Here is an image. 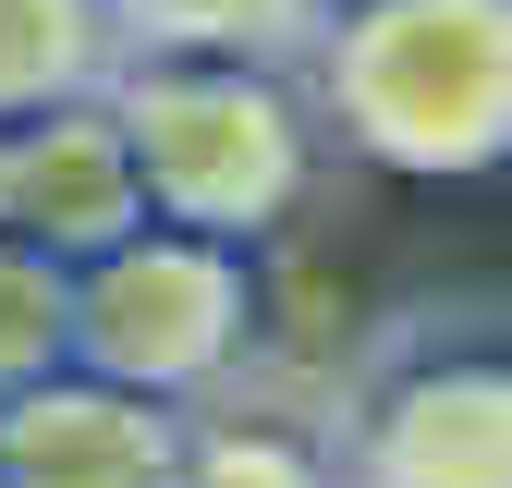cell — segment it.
<instances>
[{
    "instance_id": "6",
    "label": "cell",
    "mask_w": 512,
    "mask_h": 488,
    "mask_svg": "<svg viewBox=\"0 0 512 488\" xmlns=\"http://www.w3.org/2000/svg\"><path fill=\"white\" fill-rule=\"evenodd\" d=\"M171 452L183 415L122 379H86V366L0 403V488H171Z\"/></svg>"
},
{
    "instance_id": "3",
    "label": "cell",
    "mask_w": 512,
    "mask_h": 488,
    "mask_svg": "<svg viewBox=\"0 0 512 488\" xmlns=\"http://www.w3.org/2000/svg\"><path fill=\"white\" fill-rule=\"evenodd\" d=\"M244 354H256V244L135 220L122 244H98L74 269V366L86 379H122L171 415H196L232 391Z\"/></svg>"
},
{
    "instance_id": "10",
    "label": "cell",
    "mask_w": 512,
    "mask_h": 488,
    "mask_svg": "<svg viewBox=\"0 0 512 488\" xmlns=\"http://www.w3.org/2000/svg\"><path fill=\"white\" fill-rule=\"evenodd\" d=\"M74 366V269L0 232V403Z\"/></svg>"
},
{
    "instance_id": "2",
    "label": "cell",
    "mask_w": 512,
    "mask_h": 488,
    "mask_svg": "<svg viewBox=\"0 0 512 488\" xmlns=\"http://www.w3.org/2000/svg\"><path fill=\"white\" fill-rule=\"evenodd\" d=\"M110 122L147 220L208 244H269L317 183V98L293 61H110Z\"/></svg>"
},
{
    "instance_id": "4",
    "label": "cell",
    "mask_w": 512,
    "mask_h": 488,
    "mask_svg": "<svg viewBox=\"0 0 512 488\" xmlns=\"http://www.w3.org/2000/svg\"><path fill=\"white\" fill-rule=\"evenodd\" d=\"M342 488H512V330L403 342L342 415Z\"/></svg>"
},
{
    "instance_id": "5",
    "label": "cell",
    "mask_w": 512,
    "mask_h": 488,
    "mask_svg": "<svg viewBox=\"0 0 512 488\" xmlns=\"http://www.w3.org/2000/svg\"><path fill=\"white\" fill-rule=\"evenodd\" d=\"M135 220H147V183H135L122 122H110V86L0 122V232H13V244L86 269L98 244H122Z\"/></svg>"
},
{
    "instance_id": "9",
    "label": "cell",
    "mask_w": 512,
    "mask_h": 488,
    "mask_svg": "<svg viewBox=\"0 0 512 488\" xmlns=\"http://www.w3.org/2000/svg\"><path fill=\"white\" fill-rule=\"evenodd\" d=\"M110 0H0V122L110 86Z\"/></svg>"
},
{
    "instance_id": "7",
    "label": "cell",
    "mask_w": 512,
    "mask_h": 488,
    "mask_svg": "<svg viewBox=\"0 0 512 488\" xmlns=\"http://www.w3.org/2000/svg\"><path fill=\"white\" fill-rule=\"evenodd\" d=\"M330 0H110L122 61H305Z\"/></svg>"
},
{
    "instance_id": "8",
    "label": "cell",
    "mask_w": 512,
    "mask_h": 488,
    "mask_svg": "<svg viewBox=\"0 0 512 488\" xmlns=\"http://www.w3.org/2000/svg\"><path fill=\"white\" fill-rule=\"evenodd\" d=\"M171 488H342V452L293 415H244V403H196L183 415Z\"/></svg>"
},
{
    "instance_id": "1",
    "label": "cell",
    "mask_w": 512,
    "mask_h": 488,
    "mask_svg": "<svg viewBox=\"0 0 512 488\" xmlns=\"http://www.w3.org/2000/svg\"><path fill=\"white\" fill-rule=\"evenodd\" d=\"M317 135L403 183L512 171V0H330L293 61Z\"/></svg>"
}]
</instances>
